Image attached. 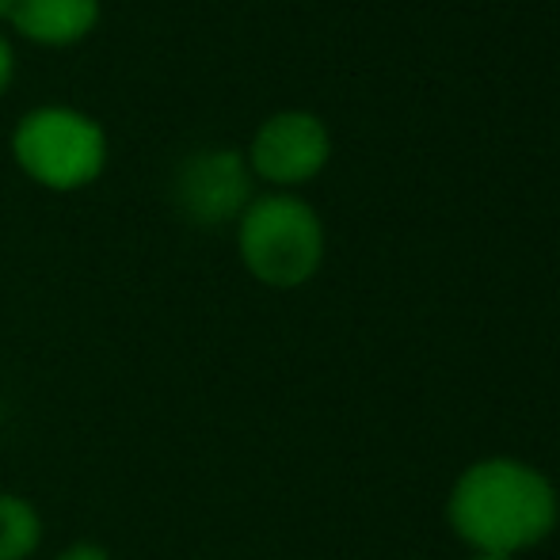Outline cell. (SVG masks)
I'll use <instances>...</instances> for the list:
<instances>
[{"mask_svg":"<svg viewBox=\"0 0 560 560\" xmlns=\"http://www.w3.org/2000/svg\"><path fill=\"white\" fill-rule=\"evenodd\" d=\"M450 526L477 553H518L557 526V492L538 469L515 457H488L457 477L450 492Z\"/></svg>","mask_w":560,"mask_h":560,"instance_id":"6da1fadb","label":"cell"},{"mask_svg":"<svg viewBox=\"0 0 560 560\" xmlns=\"http://www.w3.org/2000/svg\"><path fill=\"white\" fill-rule=\"evenodd\" d=\"M241 259L267 287H302L325 256V229L294 195H267L241 214Z\"/></svg>","mask_w":560,"mask_h":560,"instance_id":"7a4b0ae2","label":"cell"},{"mask_svg":"<svg viewBox=\"0 0 560 560\" xmlns=\"http://www.w3.org/2000/svg\"><path fill=\"white\" fill-rule=\"evenodd\" d=\"M15 161L35 184L77 191L104 172V130L73 107H38L15 126Z\"/></svg>","mask_w":560,"mask_h":560,"instance_id":"3957f363","label":"cell"},{"mask_svg":"<svg viewBox=\"0 0 560 560\" xmlns=\"http://www.w3.org/2000/svg\"><path fill=\"white\" fill-rule=\"evenodd\" d=\"M248 164L233 149L195 153L176 172V207L195 225H222L248 210Z\"/></svg>","mask_w":560,"mask_h":560,"instance_id":"277c9868","label":"cell"},{"mask_svg":"<svg viewBox=\"0 0 560 560\" xmlns=\"http://www.w3.org/2000/svg\"><path fill=\"white\" fill-rule=\"evenodd\" d=\"M328 161V130L305 112H282L259 126L252 168L271 184H305Z\"/></svg>","mask_w":560,"mask_h":560,"instance_id":"5b68a950","label":"cell"},{"mask_svg":"<svg viewBox=\"0 0 560 560\" xmlns=\"http://www.w3.org/2000/svg\"><path fill=\"white\" fill-rule=\"evenodd\" d=\"M8 15L35 43L66 46L96 27L100 0H15Z\"/></svg>","mask_w":560,"mask_h":560,"instance_id":"8992f818","label":"cell"},{"mask_svg":"<svg viewBox=\"0 0 560 560\" xmlns=\"http://www.w3.org/2000/svg\"><path fill=\"white\" fill-rule=\"evenodd\" d=\"M43 546V515L31 500L0 492V560H27Z\"/></svg>","mask_w":560,"mask_h":560,"instance_id":"52a82bcc","label":"cell"},{"mask_svg":"<svg viewBox=\"0 0 560 560\" xmlns=\"http://www.w3.org/2000/svg\"><path fill=\"white\" fill-rule=\"evenodd\" d=\"M54 560H112V553L100 541H73V546H66Z\"/></svg>","mask_w":560,"mask_h":560,"instance_id":"ba28073f","label":"cell"},{"mask_svg":"<svg viewBox=\"0 0 560 560\" xmlns=\"http://www.w3.org/2000/svg\"><path fill=\"white\" fill-rule=\"evenodd\" d=\"M8 77H12V50H8V43L0 38V92L8 89Z\"/></svg>","mask_w":560,"mask_h":560,"instance_id":"9c48e42d","label":"cell"},{"mask_svg":"<svg viewBox=\"0 0 560 560\" xmlns=\"http://www.w3.org/2000/svg\"><path fill=\"white\" fill-rule=\"evenodd\" d=\"M472 560H511V557H503V553H477Z\"/></svg>","mask_w":560,"mask_h":560,"instance_id":"30bf717a","label":"cell"},{"mask_svg":"<svg viewBox=\"0 0 560 560\" xmlns=\"http://www.w3.org/2000/svg\"><path fill=\"white\" fill-rule=\"evenodd\" d=\"M12 4H15V0H0V15H8V12H12Z\"/></svg>","mask_w":560,"mask_h":560,"instance_id":"8fae6325","label":"cell"}]
</instances>
